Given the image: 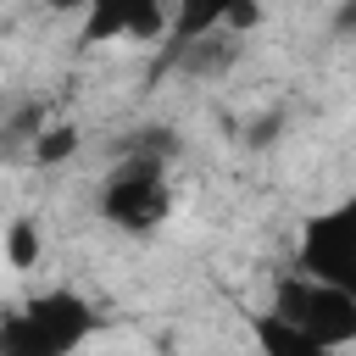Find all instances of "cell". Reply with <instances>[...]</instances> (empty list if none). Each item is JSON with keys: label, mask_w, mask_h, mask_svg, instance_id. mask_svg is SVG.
<instances>
[{"label": "cell", "mask_w": 356, "mask_h": 356, "mask_svg": "<svg viewBox=\"0 0 356 356\" xmlns=\"http://www.w3.org/2000/svg\"><path fill=\"white\" fill-rule=\"evenodd\" d=\"M267 306L284 323H295L300 334H312L317 345L356 350V295H345V289H334V284H323L300 267H284L267 289Z\"/></svg>", "instance_id": "cell-3"}, {"label": "cell", "mask_w": 356, "mask_h": 356, "mask_svg": "<svg viewBox=\"0 0 356 356\" xmlns=\"http://www.w3.org/2000/svg\"><path fill=\"white\" fill-rule=\"evenodd\" d=\"M245 328H250V339H256V356H339V350L317 345L312 334H300L295 323H284L273 306L245 312Z\"/></svg>", "instance_id": "cell-7"}, {"label": "cell", "mask_w": 356, "mask_h": 356, "mask_svg": "<svg viewBox=\"0 0 356 356\" xmlns=\"http://www.w3.org/2000/svg\"><path fill=\"white\" fill-rule=\"evenodd\" d=\"M100 328L89 295L56 284L0 312V356H78Z\"/></svg>", "instance_id": "cell-1"}, {"label": "cell", "mask_w": 356, "mask_h": 356, "mask_svg": "<svg viewBox=\"0 0 356 356\" xmlns=\"http://www.w3.org/2000/svg\"><path fill=\"white\" fill-rule=\"evenodd\" d=\"M39 250H44L39 222H33V217H17V222L6 228V261H11V267H39Z\"/></svg>", "instance_id": "cell-8"}, {"label": "cell", "mask_w": 356, "mask_h": 356, "mask_svg": "<svg viewBox=\"0 0 356 356\" xmlns=\"http://www.w3.org/2000/svg\"><path fill=\"white\" fill-rule=\"evenodd\" d=\"M256 17H261V0H172L167 6V33H161L167 67L184 61L206 39H228L234 28H250Z\"/></svg>", "instance_id": "cell-5"}, {"label": "cell", "mask_w": 356, "mask_h": 356, "mask_svg": "<svg viewBox=\"0 0 356 356\" xmlns=\"http://www.w3.org/2000/svg\"><path fill=\"white\" fill-rule=\"evenodd\" d=\"M100 217L134 239L156 234L172 206H178V189H172V167H167V145H134L128 156H117L100 178V195H95Z\"/></svg>", "instance_id": "cell-2"}, {"label": "cell", "mask_w": 356, "mask_h": 356, "mask_svg": "<svg viewBox=\"0 0 356 356\" xmlns=\"http://www.w3.org/2000/svg\"><path fill=\"white\" fill-rule=\"evenodd\" d=\"M289 267L356 295V195H345V200H334V206H323V211H312L300 222Z\"/></svg>", "instance_id": "cell-4"}, {"label": "cell", "mask_w": 356, "mask_h": 356, "mask_svg": "<svg viewBox=\"0 0 356 356\" xmlns=\"http://www.w3.org/2000/svg\"><path fill=\"white\" fill-rule=\"evenodd\" d=\"M167 33V0H83L78 44H156Z\"/></svg>", "instance_id": "cell-6"}, {"label": "cell", "mask_w": 356, "mask_h": 356, "mask_svg": "<svg viewBox=\"0 0 356 356\" xmlns=\"http://www.w3.org/2000/svg\"><path fill=\"white\" fill-rule=\"evenodd\" d=\"M334 33H345V39L356 33V0H339L334 6Z\"/></svg>", "instance_id": "cell-9"}]
</instances>
